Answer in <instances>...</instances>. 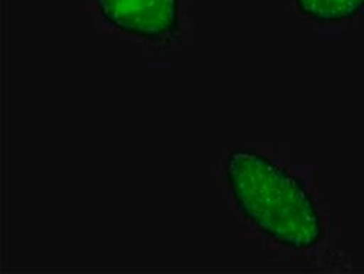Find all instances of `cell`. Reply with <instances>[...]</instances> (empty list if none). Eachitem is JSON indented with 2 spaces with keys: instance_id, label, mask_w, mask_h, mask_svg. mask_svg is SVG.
<instances>
[{
  "instance_id": "cell-1",
  "label": "cell",
  "mask_w": 364,
  "mask_h": 274,
  "mask_svg": "<svg viewBox=\"0 0 364 274\" xmlns=\"http://www.w3.org/2000/svg\"><path fill=\"white\" fill-rule=\"evenodd\" d=\"M228 182L242 215L264 235L294 250L314 247L323 235L311 195L284 168L240 150L229 155Z\"/></svg>"
},
{
  "instance_id": "cell-3",
  "label": "cell",
  "mask_w": 364,
  "mask_h": 274,
  "mask_svg": "<svg viewBox=\"0 0 364 274\" xmlns=\"http://www.w3.org/2000/svg\"><path fill=\"white\" fill-rule=\"evenodd\" d=\"M296 5L305 17L337 23L358 16L364 9V0H296Z\"/></svg>"
},
{
  "instance_id": "cell-2",
  "label": "cell",
  "mask_w": 364,
  "mask_h": 274,
  "mask_svg": "<svg viewBox=\"0 0 364 274\" xmlns=\"http://www.w3.org/2000/svg\"><path fill=\"white\" fill-rule=\"evenodd\" d=\"M105 22L151 41L173 37L180 28V0H93Z\"/></svg>"
}]
</instances>
